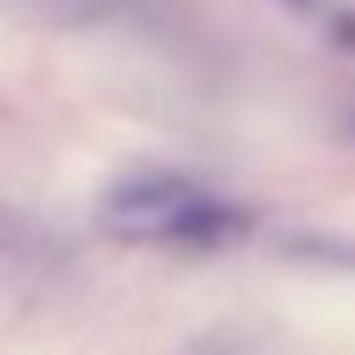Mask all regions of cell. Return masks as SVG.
Segmentation results:
<instances>
[{"instance_id": "6da1fadb", "label": "cell", "mask_w": 355, "mask_h": 355, "mask_svg": "<svg viewBox=\"0 0 355 355\" xmlns=\"http://www.w3.org/2000/svg\"><path fill=\"white\" fill-rule=\"evenodd\" d=\"M105 222L116 233H133V239H216L222 227H233V216L200 194L194 183L172 178V172H144V178H128L105 194Z\"/></svg>"}]
</instances>
